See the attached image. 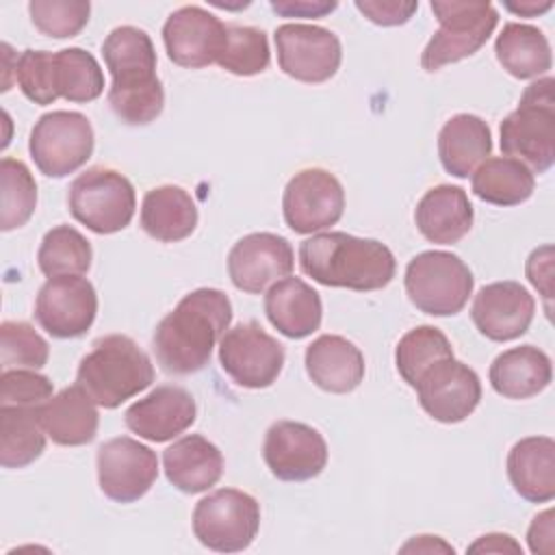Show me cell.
I'll return each mask as SVG.
<instances>
[{
  "label": "cell",
  "mask_w": 555,
  "mask_h": 555,
  "mask_svg": "<svg viewBox=\"0 0 555 555\" xmlns=\"http://www.w3.org/2000/svg\"><path fill=\"white\" fill-rule=\"evenodd\" d=\"M264 314L269 323L286 338H306L321 325V295L301 278L288 275L267 288Z\"/></svg>",
  "instance_id": "cell-24"
},
{
  "label": "cell",
  "mask_w": 555,
  "mask_h": 555,
  "mask_svg": "<svg viewBox=\"0 0 555 555\" xmlns=\"http://www.w3.org/2000/svg\"><path fill=\"white\" fill-rule=\"evenodd\" d=\"M284 360V345L256 321L234 325L219 340V364L243 388L271 386L280 377Z\"/></svg>",
  "instance_id": "cell-11"
},
{
  "label": "cell",
  "mask_w": 555,
  "mask_h": 555,
  "mask_svg": "<svg viewBox=\"0 0 555 555\" xmlns=\"http://www.w3.org/2000/svg\"><path fill=\"white\" fill-rule=\"evenodd\" d=\"M555 80L538 78L520 95L518 108L501 121V152L522 163L531 173H544L555 163Z\"/></svg>",
  "instance_id": "cell-5"
},
{
  "label": "cell",
  "mask_w": 555,
  "mask_h": 555,
  "mask_svg": "<svg viewBox=\"0 0 555 555\" xmlns=\"http://www.w3.org/2000/svg\"><path fill=\"white\" fill-rule=\"evenodd\" d=\"M553 538H555V529H553V509H544L542 514H538L533 518V522L529 525L527 531V542L531 553H553Z\"/></svg>",
  "instance_id": "cell-46"
},
{
  "label": "cell",
  "mask_w": 555,
  "mask_h": 555,
  "mask_svg": "<svg viewBox=\"0 0 555 555\" xmlns=\"http://www.w3.org/2000/svg\"><path fill=\"white\" fill-rule=\"evenodd\" d=\"M46 429L37 408L0 405V464L4 468H24L46 449Z\"/></svg>",
  "instance_id": "cell-34"
},
{
  "label": "cell",
  "mask_w": 555,
  "mask_h": 555,
  "mask_svg": "<svg viewBox=\"0 0 555 555\" xmlns=\"http://www.w3.org/2000/svg\"><path fill=\"white\" fill-rule=\"evenodd\" d=\"M468 553H522V546L507 533H488L475 540Z\"/></svg>",
  "instance_id": "cell-47"
},
{
  "label": "cell",
  "mask_w": 555,
  "mask_h": 555,
  "mask_svg": "<svg viewBox=\"0 0 555 555\" xmlns=\"http://www.w3.org/2000/svg\"><path fill=\"white\" fill-rule=\"evenodd\" d=\"M98 314V293L82 275L48 278L35 299V319L54 338L87 334Z\"/></svg>",
  "instance_id": "cell-15"
},
{
  "label": "cell",
  "mask_w": 555,
  "mask_h": 555,
  "mask_svg": "<svg viewBox=\"0 0 555 555\" xmlns=\"http://www.w3.org/2000/svg\"><path fill=\"white\" fill-rule=\"evenodd\" d=\"M553 7V0H522V2H505V9L520 17H535L546 13Z\"/></svg>",
  "instance_id": "cell-48"
},
{
  "label": "cell",
  "mask_w": 555,
  "mask_h": 555,
  "mask_svg": "<svg viewBox=\"0 0 555 555\" xmlns=\"http://www.w3.org/2000/svg\"><path fill=\"white\" fill-rule=\"evenodd\" d=\"M431 11L440 26L421 54L425 72H438L449 63L473 56L486 46L499 24V13L490 2L436 0Z\"/></svg>",
  "instance_id": "cell-6"
},
{
  "label": "cell",
  "mask_w": 555,
  "mask_h": 555,
  "mask_svg": "<svg viewBox=\"0 0 555 555\" xmlns=\"http://www.w3.org/2000/svg\"><path fill=\"white\" fill-rule=\"evenodd\" d=\"M449 338L434 325H418L405 332L395 349V364L408 386H416L418 377L438 360L451 358Z\"/></svg>",
  "instance_id": "cell-36"
},
{
  "label": "cell",
  "mask_w": 555,
  "mask_h": 555,
  "mask_svg": "<svg viewBox=\"0 0 555 555\" xmlns=\"http://www.w3.org/2000/svg\"><path fill=\"white\" fill-rule=\"evenodd\" d=\"M490 126L470 113L453 115L438 132V156L447 173L468 178L490 156Z\"/></svg>",
  "instance_id": "cell-28"
},
{
  "label": "cell",
  "mask_w": 555,
  "mask_h": 555,
  "mask_svg": "<svg viewBox=\"0 0 555 555\" xmlns=\"http://www.w3.org/2000/svg\"><path fill=\"white\" fill-rule=\"evenodd\" d=\"M197 206L193 197L176 184H163L145 193L141 202V230L160 243H178L197 228Z\"/></svg>",
  "instance_id": "cell-29"
},
{
  "label": "cell",
  "mask_w": 555,
  "mask_h": 555,
  "mask_svg": "<svg viewBox=\"0 0 555 555\" xmlns=\"http://www.w3.org/2000/svg\"><path fill=\"white\" fill-rule=\"evenodd\" d=\"M225 26L217 15L197 4L180 7L163 26L169 61L186 69H202L217 63L225 46Z\"/></svg>",
  "instance_id": "cell-19"
},
{
  "label": "cell",
  "mask_w": 555,
  "mask_h": 555,
  "mask_svg": "<svg viewBox=\"0 0 555 555\" xmlns=\"http://www.w3.org/2000/svg\"><path fill=\"white\" fill-rule=\"evenodd\" d=\"M154 382L150 356L126 334H106L80 360L76 384L95 401L113 410Z\"/></svg>",
  "instance_id": "cell-4"
},
{
  "label": "cell",
  "mask_w": 555,
  "mask_h": 555,
  "mask_svg": "<svg viewBox=\"0 0 555 555\" xmlns=\"http://www.w3.org/2000/svg\"><path fill=\"white\" fill-rule=\"evenodd\" d=\"M405 293L410 301L425 314L453 317L473 295L475 278L468 264L440 249L416 254L405 267Z\"/></svg>",
  "instance_id": "cell-7"
},
{
  "label": "cell",
  "mask_w": 555,
  "mask_h": 555,
  "mask_svg": "<svg viewBox=\"0 0 555 555\" xmlns=\"http://www.w3.org/2000/svg\"><path fill=\"white\" fill-rule=\"evenodd\" d=\"M163 468L173 488L186 494H197L221 479L223 455L208 438L189 434L165 449Z\"/></svg>",
  "instance_id": "cell-25"
},
{
  "label": "cell",
  "mask_w": 555,
  "mask_h": 555,
  "mask_svg": "<svg viewBox=\"0 0 555 555\" xmlns=\"http://www.w3.org/2000/svg\"><path fill=\"white\" fill-rule=\"evenodd\" d=\"M306 373L325 392L345 395L360 386L364 379L362 351L338 334H321L306 347Z\"/></svg>",
  "instance_id": "cell-22"
},
{
  "label": "cell",
  "mask_w": 555,
  "mask_h": 555,
  "mask_svg": "<svg viewBox=\"0 0 555 555\" xmlns=\"http://www.w3.org/2000/svg\"><path fill=\"white\" fill-rule=\"evenodd\" d=\"M280 69L308 85L330 80L343 61L340 39L317 24H282L273 33Z\"/></svg>",
  "instance_id": "cell-13"
},
{
  "label": "cell",
  "mask_w": 555,
  "mask_h": 555,
  "mask_svg": "<svg viewBox=\"0 0 555 555\" xmlns=\"http://www.w3.org/2000/svg\"><path fill=\"white\" fill-rule=\"evenodd\" d=\"M232 321L230 297L219 288H195L160 319L152 336V349L160 369L169 375L202 371L215 345Z\"/></svg>",
  "instance_id": "cell-1"
},
{
  "label": "cell",
  "mask_w": 555,
  "mask_h": 555,
  "mask_svg": "<svg viewBox=\"0 0 555 555\" xmlns=\"http://www.w3.org/2000/svg\"><path fill=\"white\" fill-rule=\"evenodd\" d=\"M295 254L291 243L273 232H254L238 238L228 254V275L243 293H264L291 275Z\"/></svg>",
  "instance_id": "cell-18"
},
{
  "label": "cell",
  "mask_w": 555,
  "mask_h": 555,
  "mask_svg": "<svg viewBox=\"0 0 555 555\" xmlns=\"http://www.w3.org/2000/svg\"><path fill=\"white\" fill-rule=\"evenodd\" d=\"M50 80L54 98L93 102L104 91V74L95 56L82 48H63L50 54Z\"/></svg>",
  "instance_id": "cell-33"
},
{
  "label": "cell",
  "mask_w": 555,
  "mask_h": 555,
  "mask_svg": "<svg viewBox=\"0 0 555 555\" xmlns=\"http://www.w3.org/2000/svg\"><path fill=\"white\" fill-rule=\"evenodd\" d=\"M72 217L95 234H115L124 230L137 208L132 182L108 167H89L76 176L67 189Z\"/></svg>",
  "instance_id": "cell-8"
},
{
  "label": "cell",
  "mask_w": 555,
  "mask_h": 555,
  "mask_svg": "<svg viewBox=\"0 0 555 555\" xmlns=\"http://www.w3.org/2000/svg\"><path fill=\"white\" fill-rule=\"evenodd\" d=\"M473 193L494 206H518L533 195L535 178L518 160L509 156L486 158L470 180Z\"/></svg>",
  "instance_id": "cell-32"
},
{
  "label": "cell",
  "mask_w": 555,
  "mask_h": 555,
  "mask_svg": "<svg viewBox=\"0 0 555 555\" xmlns=\"http://www.w3.org/2000/svg\"><path fill=\"white\" fill-rule=\"evenodd\" d=\"M50 54L48 50H24L15 56V82L20 91L39 106L56 102L50 82Z\"/></svg>",
  "instance_id": "cell-42"
},
{
  "label": "cell",
  "mask_w": 555,
  "mask_h": 555,
  "mask_svg": "<svg viewBox=\"0 0 555 555\" xmlns=\"http://www.w3.org/2000/svg\"><path fill=\"white\" fill-rule=\"evenodd\" d=\"M425 544H421L418 540H412V542H408L401 551H436V548H440V551H447V553H453V546H449V544H444L442 540H438V535H418Z\"/></svg>",
  "instance_id": "cell-49"
},
{
  "label": "cell",
  "mask_w": 555,
  "mask_h": 555,
  "mask_svg": "<svg viewBox=\"0 0 555 555\" xmlns=\"http://www.w3.org/2000/svg\"><path fill=\"white\" fill-rule=\"evenodd\" d=\"M336 7L334 0H271V9L282 17H323Z\"/></svg>",
  "instance_id": "cell-45"
},
{
  "label": "cell",
  "mask_w": 555,
  "mask_h": 555,
  "mask_svg": "<svg viewBox=\"0 0 555 555\" xmlns=\"http://www.w3.org/2000/svg\"><path fill=\"white\" fill-rule=\"evenodd\" d=\"M93 145V126L78 111L41 115L28 139V152L37 169L48 178H65L80 169L91 158Z\"/></svg>",
  "instance_id": "cell-10"
},
{
  "label": "cell",
  "mask_w": 555,
  "mask_h": 555,
  "mask_svg": "<svg viewBox=\"0 0 555 555\" xmlns=\"http://www.w3.org/2000/svg\"><path fill=\"white\" fill-rule=\"evenodd\" d=\"M39 421L52 442L61 447H80L98 434V408L95 401L78 386H67L43 405L37 408Z\"/></svg>",
  "instance_id": "cell-27"
},
{
  "label": "cell",
  "mask_w": 555,
  "mask_h": 555,
  "mask_svg": "<svg viewBox=\"0 0 555 555\" xmlns=\"http://www.w3.org/2000/svg\"><path fill=\"white\" fill-rule=\"evenodd\" d=\"M490 384L505 399H529L540 395L553 379L551 358L535 345L512 347L490 364Z\"/></svg>",
  "instance_id": "cell-30"
},
{
  "label": "cell",
  "mask_w": 555,
  "mask_h": 555,
  "mask_svg": "<svg viewBox=\"0 0 555 555\" xmlns=\"http://www.w3.org/2000/svg\"><path fill=\"white\" fill-rule=\"evenodd\" d=\"M98 483L115 503H134L147 494L158 477L156 453L130 438L117 436L98 447Z\"/></svg>",
  "instance_id": "cell-14"
},
{
  "label": "cell",
  "mask_w": 555,
  "mask_h": 555,
  "mask_svg": "<svg viewBox=\"0 0 555 555\" xmlns=\"http://www.w3.org/2000/svg\"><path fill=\"white\" fill-rule=\"evenodd\" d=\"M414 388L421 408L434 421L449 425L468 418L481 401L479 375L453 356L434 362Z\"/></svg>",
  "instance_id": "cell-16"
},
{
  "label": "cell",
  "mask_w": 555,
  "mask_h": 555,
  "mask_svg": "<svg viewBox=\"0 0 555 555\" xmlns=\"http://www.w3.org/2000/svg\"><path fill=\"white\" fill-rule=\"evenodd\" d=\"M529 282L540 291L546 304V314L551 317V299H553V245H542L533 249L525 264Z\"/></svg>",
  "instance_id": "cell-44"
},
{
  "label": "cell",
  "mask_w": 555,
  "mask_h": 555,
  "mask_svg": "<svg viewBox=\"0 0 555 555\" xmlns=\"http://www.w3.org/2000/svg\"><path fill=\"white\" fill-rule=\"evenodd\" d=\"M299 267L323 286L366 293L392 282L397 260L382 241L347 232H321L299 245Z\"/></svg>",
  "instance_id": "cell-3"
},
{
  "label": "cell",
  "mask_w": 555,
  "mask_h": 555,
  "mask_svg": "<svg viewBox=\"0 0 555 555\" xmlns=\"http://www.w3.org/2000/svg\"><path fill=\"white\" fill-rule=\"evenodd\" d=\"M475 210L462 186L438 184L429 189L414 208L418 232L436 245H453L473 228Z\"/></svg>",
  "instance_id": "cell-23"
},
{
  "label": "cell",
  "mask_w": 555,
  "mask_h": 555,
  "mask_svg": "<svg viewBox=\"0 0 555 555\" xmlns=\"http://www.w3.org/2000/svg\"><path fill=\"white\" fill-rule=\"evenodd\" d=\"M260 529V503L236 488H221L199 499L193 509V533L210 551H245Z\"/></svg>",
  "instance_id": "cell-9"
},
{
  "label": "cell",
  "mask_w": 555,
  "mask_h": 555,
  "mask_svg": "<svg viewBox=\"0 0 555 555\" xmlns=\"http://www.w3.org/2000/svg\"><path fill=\"white\" fill-rule=\"evenodd\" d=\"M494 54L501 67L518 80L540 78L553 65L546 35L540 28L520 22H507L503 26L494 41Z\"/></svg>",
  "instance_id": "cell-31"
},
{
  "label": "cell",
  "mask_w": 555,
  "mask_h": 555,
  "mask_svg": "<svg viewBox=\"0 0 555 555\" xmlns=\"http://www.w3.org/2000/svg\"><path fill=\"white\" fill-rule=\"evenodd\" d=\"M35 28L54 39L76 37L89 22L91 4L85 0H33L28 4Z\"/></svg>",
  "instance_id": "cell-40"
},
{
  "label": "cell",
  "mask_w": 555,
  "mask_h": 555,
  "mask_svg": "<svg viewBox=\"0 0 555 555\" xmlns=\"http://www.w3.org/2000/svg\"><path fill=\"white\" fill-rule=\"evenodd\" d=\"M54 392L50 377L33 369H9L0 375V405L39 408Z\"/></svg>",
  "instance_id": "cell-41"
},
{
  "label": "cell",
  "mask_w": 555,
  "mask_h": 555,
  "mask_svg": "<svg viewBox=\"0 0 555 555\" xmlns=\"http://www.w3.org/2000/svg\"><path fill=\"white\" fill-rule=\"evenodd\" d=\"M0 228L4 232L22 228L37 208V182L30 169L22 160L4 156L0 160Z\"/></svg>",
  "instance_id": "cell-37"
},
{
  "label": "cell",
  "mask_w": 555,
  "mask_h": 555,
  "mask_svg": "<svg viewBox=\"0 0 555 555\" xmlns=\"http://www.w3.org/2000/svg\"><path fill=\"white\" fill-rule=\"evenodd\" d=\"M102 56L111 72L108 104L126 126L152 124L165 106V89L156 76V50L150 35L137 26L113 28Z\"/></svg>",
  "instance_id": "cell-2"
},
{
  "label": "cell",
  "mask_w": 555,
  "mask_h": 555,
  "mask_svg": "<svg viewBox=\"0 0 555 555\" xmlns=\"http://www.w3.org/2000/svg\"><path fill=\"white\" fill-rule=\"evenodd\" d=\"M507 477L529 503L555 499V442L551 436L520 438L507 453Z\"/></svg>",
  "instance_id": "cell-26"
},
{
  "label": "cell",
  "mask_w": 555,
  "mask_h": 555,
  "mask_svg": "<svg viewBox=\"0 0 555 555\" xmlns=\"http://www.w3.org/2000/svg\"><path fill=\"white\" fill-rule=\"evenodd\" d=\"M50 347L46 338L24 321H4L0 325V366L9 369H41L46 366Z\"/></svg>",
  "instance_id": "cell-39"
},
{
  "label": "cell",
  "mask_w": 555,
  "mask_h": 555,
  "mask_svg": "<svg viewBox=\"0 0 555 555\" xmlns=\"http://www.w3.org/2000/svg\"><path fill=\"white\" fill-rule=\"evenodd\" d=\"M343 210V184L334 173L321 167L297 171L282 195L284 221L297 234H314L336 225Z\"/></svg>",
  "instance_id": "cell-12"
},
{
  "label": "cell",
  "mask_w": 555,
  "mask_h": 555,
  "mask_svg": "<svg viewBox=\"0 0 555 555\" xmlns=\"http://www.w3.org/2000/svg\"><path fill=\"white\" fill-rule=\"evenodd\" d=\"M197 416L193 395L176 384L156 386L150 395L134 401L126 414V427L150 442H165L186 431Z\"/></svg>",
  "instance_id": "cell-21"
},
{
  "label": "cell",
  "mask_w": 555,
  "mask_h": 555,
  "mask_svg": "<svg viewBox=\"0 0 555 555\" xmlns=\"http://www.w3.org/2000/svg\"><path fill=\"white\" fill-rule=\"evenodd\" d=\"M535 312L533 295L514 280L492 282L479 288L470 306V319L481 336L494 343L520 338Z\"/></svg>",
  "instance_id": "cell-20"
},
{
  "label": "cell",
  "mask_w": 555,
  "mask_h": 555,
  "mask_svg": "<svg viewBox=\"0 0 555 555\" xmlns=\"http://www.w3.org/2000/svg\"><path fill=\"white\" fill-rule=\"evenodd\" d=\"M267 468L280 481H308L327 464L325 438L299 421H275L262 444Z\"/></svg>",
  "instance_id": "cell-17"
},
{
  "label": "cell",
  "mask_w": 555,
  "mask_h": 555,
  "mask_svg": "<svg viewBox=\"0 0 555 555\" xmlns=\"http://www.w3.org/2000/svg\"><path fill=\"white\" fill-rule=\"evenodd\" d=\"M271 50L267 33L256 26H225V46L219 56V67L234 76H256L269 67Z\"/></svg>",
  "instance_id": "cell-38"
},
{
  "label": "cell",
  "mask_w": 555,
  "mask_h": 555,
  "mask_svg": "<svg viewBox=\"0 0 555 555\" xmlns=\"http://www.w3.org/2000/svg\"><path fill=\"white\" fill-rule=\"evenodd\" d=\"M91 260V243L72 225L48 230L37 251V264L46 278L82 275L89 271Z\"/></svg>",
  "instance_id": "cell-35"
},
{
  "label": "cell",
  "mask_w": 555,
  "mask_h": 555,
  "mask_svg": "<svg viewBox=\"0 0 555 555\" xmlns=\"http://www.w3.org/2000/svg\"><path fill=\"white\" fill-rule=\"evenodd\" d=\"M356 9L377 26L405 24L418 9V2L405 0H356Z\"/></svg>",
  "instance_id": "cell-43"
}]
</instances>
